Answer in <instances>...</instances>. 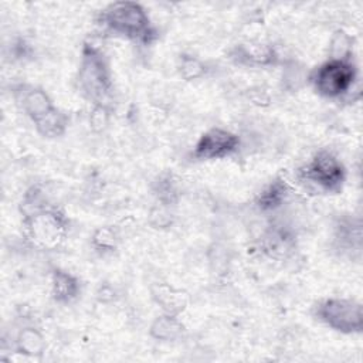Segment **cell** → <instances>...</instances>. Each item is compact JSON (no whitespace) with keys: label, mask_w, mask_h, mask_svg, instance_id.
I'll return each mask as SVG.
<instances>
[{"label":"cell","mask_w":363,"mask_h":363,"mask_svg":"<svg viewBox=\"0 0 363 363\" xmlns=\"http://www.w3.org/2000/svg\"><path fill=\"white\" fill-rule=\"evenodd\" d=\"M204 71H206V67L199 58L191 57V55L182 57L180 65H179V72L183 79L193 81V79L201 78L204 75Z\"/></svg>","instance_id":"21"},{"label":"cell","mask_w":363,"mask_h":363,"mask_svg":"<svg viewBox=\"0 0 363 363\" xmlns=\"http://www.w3.org/2000/svg\"><path fill=\"white\" fill-rule=\"evenodd\" d=\"M172 221H173V218H172V214H170L167 206H164L162 203L159 206H155L149 213V223L155 228L170 227Z\"/></svg>","instance_id":"23"},{"label":"cell","mask_w":363,"mask_h":363,"mask_svg":"<svg viewBox=\"0 0 363 363\" xmlns=\"http://www.w3.org/2000/svg\"><path fill=\"white\" fill-rule=\"evenodd\" d=\"M37 132L44 136V138H57L61 136L68 125V119L67 116L58 111L57 108H54L50 113H47L45 116H43L41 119H38L37 122H34Z\"/></svg>","instance_id":"17"},{"label":"cell","mask_w":363,"mask_h":363,"mask_svg":"<svg viewBox=\"0 0 363 363\" xmlns=\"http://www.w3.org/2000/svg\"><path fill=\"white\" fill-rule=\"evenodd\" d=\"M105 27L132 40L150 41L155 37L145 9L135 1H116L101 14Z\"/></svg>","instance_id":"1"},{"label":"cell","mask_w":363,"mask_h":363,"mask_svg":"<svg viewBox=\"0 0 363 363\" xmlns=\"http://www.w3.org/2000/svg\"><path fill=\"white\" fill-rule=\"evenodd\" d=\"M356 79V69L350 61L329 60L315 69L311 82L318 94L326 98H339L350 91Z\"/></svg>","instance_id":"3"},{"label":"cell","mask_w":363,"mask_h":363,"mask_svg":"<svg viewBox=\"0 0 363 363\" xmlns=\"http://www.w3.org/2000/svg\"><path fill=\"white\" fill-rule=\"evenodd\" d=\"M240 146V139L230 130L213 128L201 135L196 143L193 156L200 160L223 159L233 155Z\"/></svg>","instance_id":"7"},{"label":"cell","mask_w":363,"mask_h":363,"mask_svg":"<svg viewBox=\"0 0 363 363\" xmlns=\"http://www.w3.org/2000/svg\"><path fill=\"white\" fill-rule=\"evenodd\" d=\"M152 298L164 313L174 316L182 313L189 302V295L184 291L176 289L169 284H155L152 288Z\"/></svg>","instance_id":"8"},{"label":"cell","mask_w":363,"mask_h":363,"mask_svg":"<svg viewBox=\"0 0 363 363\" xmlns=\"http://www.w3.org/2000/svg\"><path fill=\"white\" fill-rule=\"evenodd\" d=\"M305 78H306V75H305L303 69L301 67H298L295 62L285 67V69L282 72V82L291 91L298 89L299 86H302Z\"/></svg>","instance_id":"22"},{"label":"cell","mask_w":363,"mask_h":363,"mask_svg":"<svg viewBox=\"0 0 363 363\" xmlns=\"http://www.w3.org/2000/svg\"><path fill=\"white\" fill-rule=\"evenodd\" d=\"M250 96L252 99L254 104L257 105H267L269 102V95L267 91H264L262 88H257V89H251L250 91Z\"/></svg>","instance_id":"25"},{"label":"cell","mask_w":363,"mask_h":363,"mask_svg":"<svg viewBox=\"0 0 363 363\" xmlns=\"http://www.w3.org/2000/svg\"><path fill=\"white\" fill-rule=\"evenodd\" d=\"M329 54H330V60L349 61V57L352 54V37L342 30L335 31L330 40Z\"/></svg>","instance_id":"19"},{"label":"cell","mask_w":363,"mask_h":363,"mask_svg":"<svg viewBox=\"0 0 363 363\" xmlns=\"http://www.w3.org/2000/svg\"><path fill=\"white\" fill-rule=\"evenodd\" d=\"M16 349L26 356H41L45 350V339L35 328H24L16 339Z\"/></svg>","instance_id":"15"},{"label":"cell","mask_w":363,"mask_h":363,"mask_svg":"<svg viewBox=\"0 0 363 363\" xmlns=\"http://www.w3.org/2000/svg\"><path fill=\"white\" fill-rule=\"evenodd\" d=\"M184 326L174 315L163 313L157 316L149 329V333L153 339L162 340V342H172L182 336Z\"/></svg>","instance_id":"14"},{"label":"cell","mask_w":363,"mask_h":363,"mask_svg":"<svg viewBox=\"0 0 363 363\" xmlns=\"http://www.w3.org/2000/svg\"><path fill=\"white\" fill-rule=\"evenodd\" d=\"M21 106H23V111L27 113V116H30L33 122H37L38 119H41L55 108L45 91H43L41 88H33V86L28 88L27 91H23Z\"/></svg>","instance_id":"10"},{"label":"cell","mask_w":363,"mask_h":363,"mask_svg":"<svg viewBox=\"0 0 363 363\" xmlns=\"http://www.w3.org/2000/svg\"><path fill=\"white\" fill-rule=\"evenodd\" d=\"M289 186L282 179H275L271 184L262 190L257 199V204L261 210H275L286 200L289 194Z\"/></svg>","instance_id":"16"},{"label":"cell","mask_w":363,"mask_h":363,"mask_svg":"<svg viewBox=\"0 0 363 363\" xmlns=\"http://www.w3.org/2000/svg\"><path fill=\"white\" fill-rule=\"evenodd\" d=\"M233 58L242 64H251V65H268L275 61V52L274 48L267 44H241L235 47L233 52Z\"/></svg>","instance_id":"11"},{"label":"cell","mask_w":363,"mask_h":363,"mask_svg":"<svg viewBox=\"0 0 363 363\" xmlns=\"http://www.w3.org/2000/svg\"><path fill=\"white\" fill-rule=\"evenodd\" d=\"M28 237L40 247L55 248L64 238L65 217L57 210L45 207L24 217Z\"/></svg>","instance_id":"5"},{"label":"cell","mask_w":363,"mask_h":363,"mask_svg":"<svg viewBox=\"0 0 363 363\" xmlns=\"http://www.w3.org/2000/svg\"><path fill=\"white\" fill-rule=\"evenodd\" d=\"M155 193L159 201L164 206H170L176 203L179 197V186L173 174H169V173L162 174L155 183Z\"/></svg>","instance_id":"18"},{"label":"cell","mask_w":363,"mask_h":363,"mask_svg":"<svg viewBox=\"0 0 363 363\" xmlns=\"http://www.w3.org/2000/svg\"><path fill=\"white\" fill-rule=\"evenodd\" d=\"M295 240L291 233L281 227H274L262 238V250L271 258H285L292 252Z\"/></svg>","instance_id":"9"},{"label":"cell","mask_w":363,"mask_h":363,"mask_svg":"<svg viewBox=\"0 0 363 363\" xmlns=\"http://www.w3.org/2000/svg\"><path fill=\"white\" fill-rule=\"evenodd\" d=\"M109 123V111L104 104H96L89 113V126L95 132L104 130Z\"/></svg>","instance_id":"24"},{"label":"cell","mask_w":363,"mask_h":363,"mask_svg":"<svg viewBox=\"0 0 363 363\" xmlns=\"http://www.w3.org/2000/svg\"><path fill=\"white\" fill-rule=\"evenodd\" d=\"M318 318L340 333H359L363 328L362 305L354 299L329 298L319 303Z\"/></svg>","instance_id":"4"},{"label":"cell","mask_w":363,"mask_h":363,"mask_svg":"<svg viewBox=\"0 0 363 363\" xmlns=\"http://www.w3.org/2000/svg\"><path fill=\"white\" fill-rule=\"evenodd\" d=\"M303 179L326 191H339L345 182V167L329 152H319L302 170Z\"/></svg>","instance_id":"6"},{"label":"cell","mask_w":363,"mask_h":363,"mask_svg":"<svg viewBox=\"0 0 363 363\" xmlns=\"http://www.w3.org/2000/svg\"><path fill=\"white\" fill-rule=\"evenodd\" d=\"M335 242L342 250L362 248V224L354 218H342L335 225Z\"/></svg>","instance_id":"12"},{"label":"cell","mask_w":363,"mask_h":363,"mask_svg":"<svg viewBox=\"0 0 363 363\" xmlns=\"http://www.w3.org/2000/svg\"><path fill=\"white\" fill-rule=\"evenodd\" d=\"M79 292L78 279L67 271L55 269L51 277V294L57 302L67 303L77 298Z\"/></svg>","instance_id":"13"},{"label":"cell","mask_w":363,"mask_h":363,"mask_svg":"<svg viewBox=\"0 0 363 363\" xmlns=\"http://www.w3.org/2000/svg\"><path fill=\"white\" fill-rule=\"evenodd\" d=\"M118 241H119V238H118L116 230L109 225L98 227L92 234L94 248H96L98 251H102V252L113 251L118 245Z\"/></svg>","instance_id":"20"},{"label":"cell","mask_w":363,"mask_h":363,"mask_svg":"<svg viewBox=\"0 0 363 363\" xmlns=\"http://www.w3.org/2000/svg\"><path fill=\"white\" fill-rule=\"evenodd\" d=\"M78 85L85 98L95 105L108 96L112 82L104 54L95 45L85 44L78 69Z\"/></svg>","instance_id":"2"}]
</instances>
